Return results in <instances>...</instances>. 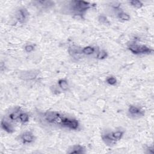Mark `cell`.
I'll return each instance as SVG.
<instances>
[{
	"label": "cell",
	"instance_id": "6da1fadb",
	"mask_svg": "<svg viewBox=\"0 0 154 154\" xmlns=\"http://www.w3.org/2000/svg\"><path fill=\"white\" fill-rule=\"evenodd\" d=\"M91 8V4L84 1H72L71 3V10L75 15L81 16Z\"/></svg>",
	"mask_w": 154,
	"mask_h": 154
},
{
	"label": "cell",
	"instance_id": "7a4b0ae2",
	"mask_svg": "<svg viewBox=\"0 0 154 154\" xmlns=\"http://www.w3.org/2000/svg\"><path fill=\"white\" fill-rule=\"evenodd\" d=\"M64 116L57 111H47L44 114L45 120L50 124L62 126Z\"/></svg>",
	"mask_w": 154,
	"mask_h": 154
},
{
	"label": "cell",
	"instance_id": "3957f363",
	"mask_svg": "<svg viewBox=\"0 0 154 154\" xmlns=\"http://www.w3.org/2000/svg\"><path fill=\"white\" fill-rule=\"evenodd\" d=\"M129 50L134 54H149L153 52V50L142 45L131 44L128 46Z\"/></svg>",
	"mask_w": 154,
	"mask_h": 154
},
{
	"label": "cell",
	"instance_id": "277c9868",
	"mask_svg": "<svg viewBox=\"0 0 154 154\" xmlns=\"http://www.w3.org/2000/svg\"><path fill=\"white\" fill-rule=\"evenodd\" d=\"M79 125V122L77 119L64 117L63 120L62 126L64 127V128H68L71 130H76L78 128Z\"/></svg>",
	"mask_w": 154,
	"mask_h": 154
},
{
	"label": "cell",
	"instance_id": "5b68a950",
	"mask_svg": "<svg viewBox=\"0 0 154 154\" xmlns=\"http://www.w3.org/2000/svg\"><path fill=\"white\" fill-rule=\"evenodd\" d=\"M128 113L131 116L134 117H142L145 115V111L138 107L131 105L128 109Z\"/></svg>",
	"mask_w": 154,
	"mask_h": 154
},
{
	"label": "cell",
	"instance_id": "8992f818",
	"mask_svg": "<svg viewBox=\"0 0 154 154\" xmlns=\"http://www.w3.org/2000/svg\"><path fill=\"white\" fill-rule=\"evenodd\" d=\"M28 12L26 9H19L16 14V18L18 21L20 23H24L28 16Z\"/></svg>",
	"mask_w": 154,
	"mask_h": 154
},
{
	"label": "cell",
	"instance_id": "52a82bcc",
	"mask_svg": "<svg viewBox=\"0 0 154 154\" xmlns=\"http://www.w3.org/2000/svg\"><path fill=\"white\" fill-rule=\"evenodd\" d=\"M38 72L35 71H25L21 73L20 75V78L25 80V81H28V80H33L36 78Z\"/></svg>",
	"mask_w": 154,
	"mask_h": 154
},
{
	"label": "cell",
	"instance_id": "ba28073f",
	"mask_svg": "<svg viewBox=\"0 0 154 154\" xmlns=\"http://www.w3.org/2000/svg\"><path fill=\"white\" fill-rule=\"evenodd\" d=\"M21 139L24 144L31 143L35 141V137L31 132H25L21 135Z\"/></svg>",
	"mask_w": 154,
	"mask_h": 154
},
{
	"label": "cell",
	"instance_id": "9c48e42d",
	"mask_svg": "<svg viewBox=\"0 0 154 154\" xmlns=\"http://www.w3.org/2000/svg\"><path fill=\"white\" fill-rule=\"evenodd\" d=\"M1 125L3 130L7 133L12 134L15 132V129L13 128V126L12 125V124H10L8 121H7L5 119H3L1 120Z\"/></svg>",
	"mask_w": 154,
	"mask_h": 154
},
{
	"label": "cell",
	"instance_id": "30bf717a",
	"mask_svg": "<svg viewBox=\"0 0 154 154\" xmlns=\"http://www.w3.org/2000/svg\"><path fill=\"white\" fill-rule=\"evenodd\" d=\"M68 153H85V149L84 147L81 145H75L73 146L71 149H69Z\"/></svg>",
	"mask_w": 154,
	"mask_h": 154
},
{
	"label": "cell",
	"instance_id": "8fae6325",
	"mask_svg": "<svg viewBox=\"0 0 154 154\" xmlns=\"http://www.w3.org/2000/svg\"><path fill=\"white\" fill-rule=\"evenodd\" d=\"M111 134V136L113 140L116 142L117 141H119L120 139L122 138L124 134V131H117L112 132Z\"/></svg>",
	"mask_w": 154,
	"mask_h": 154
},
{
	"label": "cell",
	"instance_id": "7c38bea8",
	"mask_svg": "<svg viewBox=\"0 0 154 154\" xmlns=\"http://www.w3.org/2000/svg\"><path fill=\"white\" fill-rule=\"evenodd\" d=\"M102 138L103 140V141L105 142V143L107 145H114L116 143V142L112 138L110 133L106 134L103 135L102 137Z\"/></svg>",
	"mask_w": 154,
	"mask_h": 154
},
{
	"label": "cell",
	"instance_id": "4fadbf2b",
	"mask_svg": "<svg viewBox=\"0 0 154 154\" xmlns=\"http://www.w3.org/2000/svg\"><path fill=\"white\" fill-rule=\"evenodd\" d=\"M35 3H36L37 5H39L43 8H49L54 5V3L51 1H35Z\"/></svg>",
	"mask_w": 154,
	"mask_h": 154
},
{
	"label": "cell",
	"instance_id": "5bb4252c",
	"mask_svg": "<svg viewBox=\"0 0 154 154\" xmlns=\"http://www.w3.org/2000/svg\"><path fill=\"white\" fill-rule=\"evenodd\" d=\"M95 51V48L94 47L90 46H85V47H84L81 50V53H83V54L89 56L94 53Z\"/></svg>",
	"mask_w": 154,
	"mask_h": 154
},
{
	"label": "cell",
	"instance_id": "9a60e30c",
	"mask_svg": "<svg viewBox=\"0 0 154 154\" xmlns=\"http://www.w3.org/2000/svg\"><path fill=\"white\" fill-rule=\"evenodd\" d=\"M58 85L60 87V88L62 90L66 91L69 88V84L68 81H66V79H61L58 80Z\"/></svg>",
	"mask_w": 154,
	"mask_h": 154
},
{
	"label": "cell",
	"instance_id": "2e32d148",
	"mask_svg": "<svg viewBox=\"0 0 154 154\" xmlns=\"http://www.w3.org/2000/svg\"><path fill=\"white\" fill-rule=\"evenodd\" d=\"M21 111H20V108H18L15 111L12 112L9 115V118L12 120H16L19 119V115L21 114Z\"/></svg>",
	"mask_w": 154,
	"mask_h": 154
},
{
	"label": "cell",
	"instance_id": "e0dca14e",
	"mask_svg": "<svg viewBox=\"0 0 154 154\" xmlns=\"http://www.w3.org/2000/svg\"><path fill=\"white\" fill-rule=\"evenodd\" d=\"M19 119L20 120L22 123H25L26 122H28L29 120V116L27 113H21L19 115Z\"/></svg>",
	"mask_w": 154,
	"mask_h": 154
},
{
	"label": "cell",
	"instance_id": "ac0fdd59",
	"mask_svg": "<svg viewBox=\"0 0 154 154\" xmlns=\"http://www.w3.org/2000/svg\"><path fill=\"white\" fill-rule=\"evenodd\" d=\"M117 17L119 19H121L122 21H130L131 17L130 16L127 14V13H125V12H120L118 13L117 15Z\"/></svg>",
	"mask_w": 154,
	"mask_h": 154
},
{
	"label": "cell",
	"instance_id": "d6986e66",
	"mask_svg": "<svg viewBox=\"0 0 154 154\" xmlns=\"http://www.w3.org/2000/svg\"><path fill=\"white\" fill-rule=\"evenodd\" d=\"M130 4H131V5L137 9L142 8L143 5V4L140 1H138V0H132V1H130Z\"/></svg>",
	"mask_w": 154,
	"mask_h": 154
},
{
	"label": "cell",
	"instance_id": "ffe728a7",
	"mask_svg": "<svg viewBox=\"0 0 154 154\" xmlns=\"http://www.w3.org/2000/svg\"><path fill=\"white\" fill-rule=\"evenodd\" d=\"M107 56H108V53L107 52V51L105 50H101L98 52L96 58L99 60H103L107 58Z\"/></svg>",
	"mask_w": 154,
	"mask_h": 154
},
{
	"label": "cell",
	"instance_id": "44dd1931",
	"mask_svg": "<svg viewBox=\"0 0 154 154\" xmlns=\"http://www.w3.org/2000/svg\"><path fill=\"white\" fill-rule=\"evenodd\" d=\"M107 83L111 85H114L116 84L117 83V79L115 77H109L106 79Z\"/></svg>",
	"mask_w": 154,
	"mask_h": 154
},
{
	"label": "cell",
	"instance_id": "7402d4cb",
	"mask_svg": "<svg viewBox=\"0 0 154 154\" xmlns=\"http://www.w3.org/2000/svg\"><path fill=\"white\" fill-rule=\"evenodd\" d=\"M98 21L101 24H110L109 20L107 19V18L104 15H100L98 18Z\"/></svg>",
	"mask_w": 154,
	"mask_h": 154
},
{
	"label": "cell",
	"instance_id": "603a6c76",
	"mask_svg": "<svg viewBox=\"0 0 154 154\" xmlns=\"http://www.w3.org/2000/svg\"><path fill=\"white\" fill-rule=\"evenodd\" d=\"M35 46L32 45H27L25 46V51L26 52H31L34 51Z\"/></svg>",
	"mask_w": 154,
	"mask_h": 154
}]
</instances>
